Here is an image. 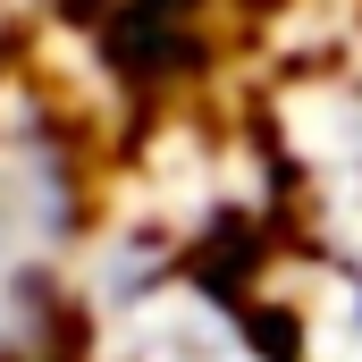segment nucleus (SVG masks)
Here are the masks:
<instances>
[{"label":"nucleus","instance_id":"1","mask_svg":"<svg viewBox=\"0 0 362 362\" xmlns=\"http://www.w3.org/2000/svg\"><path fill=\"white\" fill-rule=\"evenodd\" d=\"M337 219L354 228V245H362V135L337 144Z\"/></svg>","mask_w":362,"mask_h":362}]
</instances>
